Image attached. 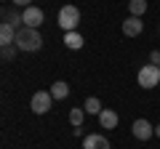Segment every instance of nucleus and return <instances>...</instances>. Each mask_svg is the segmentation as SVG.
Masks as SVG:
<instances>
[{
    "instance_id": "20e7f679",
    "label": "nucleus",
    "mask_w": 160,
    "mask_h": 149,
    "mask_svg": "<svg viewBox=\"0 0 160 149\" xmlns=\"http://www.w3.org/2000/svg\"><path fill=\"white\" fill-rule=\"evenodd\" d=\"M51 104H53L51 91H38L32 96V101H29V109H32L35 115H46L48 109H51Z\"/></svg>"
},
{
    "instance_id": "a211bd4d",
    "label": "nucleus",
    "mask_w": 160,
    "mask_h": 149,
    "mask_svg": "<svg viewBox=\"0 0 160 149\" xmlns=\"http://www.w3.org/2000/svg\"><path fill=\"white\" fill-rule=\"evenodd\" d=\"M149 64L160 67V51H152V53H149Z\"/></svg>"
},
{
    "instance_id": "f03ea898",
    "label": "nucleus",
    "mask_w": 160,
    "mask_h": 149,
    "mask_svg": "<svg viewBox=\"0 0 160 149\" xmlns=\"http://www.w3.org/2000/svg\"><path fill=\"white\" fill-rule=\"evenodd\" d=\"M59 27L64 29V32H75L80 24V8L78 6H62L59 8Z\"/></svg>"
},
{
    "instance_id": "9b49d317",
    "label": "nucleus",
    "mask_w": 160,
    "mask_h": 149,
    "mask_svg": "<svg viewBox=\"0 0 160 149\" xmlns=\"http://www.w3.org/2000/svg\"><path fill=\"white\" fill-rule=\"evenodd\" d=\"M64 46L69 48V51H80L83 48V35L75 29V32H64Z\"/></svg>"
},
{
    "instance_id": "7ed1b4c3",
    "label": "nucleus",
    "mask_w": 160,
    "mask_h": 149,
    "mask_svg": "<svg viewBox=\"0 0 160 149\" xmlns=\"http://www.w3.org/2000/svg\"><path fill=\"white\" fill-rule=\"evenodd\" d=\"M136 80H139V85L142 88H155L160 83V67H155V64H144L142 69H139V74H136Z\"/></svg>"
},
{
    "instance_id": "0eeeda50",
    "label": "nucleus",
    "mask_w": 160,
    "mask_h": 149,
    "mask_svg": "<svg viewBox=\"0 0 160 149\" xmlns=\"http://www.w3.org/2000/svg\"><path fill=\"white\" fill-rule=\"evenodd\" d=\"M142 29H144V22L139 16H128L123 22V35L126 37H136V35H142Z\"/></svg>"
},
{
    "instance_id": "6ab92c4d",
    "label": "nucleus",
    "mask_w": 160,
    "mask_h": 149,
    "mask_svg": "<svg viewBox=\"0 0 160 149\" xmlns=\"http://www.w3.org/2000/svg\"><path fill=\"white\" fill-rule=\"evenodd\" d=\"M11 3L16 8H29V6H32V0H11Z\"/></svg>"
},
{
    "instance_id": "423d86ee",
    "label": "nucleus",
    "mask_w": 160,
    "mask_h": 149,
    "mask_svg": "<svg viewBox=\"0 0 160 149\" xmlns=\"http://www.w3.org/2000/svg\"><path fill=\"white\" fill-rule=\"evenodd\" d=\"M22 19H24V27H32V29H38L40 24L46 22V13L40 11L38 6H29V8H24V11H22Z\"/></svg>"
},
{
    "instance_id": "2eb2a0df",
    "label": "nucleus",
    "mask_w": 160,
    "mask_h": 149,
    "mask_svg": "<svg viewBox=\"0 0 160 149\" xmlns=\"http://www.w3.org/2000/svg\"><path fill=\"white\" fill-rule=\"evenodd\" d=\"M83 109H86V115H102V101H99V99L96 96H91V99H86V107H83Z\"/></svg>"
},
{
    "instance_id": "aec40b11",
    "label": "nucleus",
    "mask_w": 160,
    "mask_h": 149,
    "mask_svg": "<svg viewBox=\"0 0 160 149\" xmlns=\"http://www.w3.org/2000/svg\"><path fill=\"white\" fill-rule=\"evenodd\" d=\"M155 136H158V138H160V125H155Z\"/></svg>"
},
{
    "instance_id": "9d476101",
    "label": "nucleus",
    "mask_w": 160,
    "mask_h": 149,
    "mask_svg": "<svg viewBox=\"0 0 160 149\" xmlns=\"http://www.w3.org/2000/svg\"><path fill=\"white\" fill-rule=\"evenodd\" d=\"M99 125L107 128V131L118 128V112H115V109H102V115H99Z\"/></svg>"
},
{
    "instance_id": "1a4fd4ad",
    "label": "nucleus",
    "mask_w": 160,
    "mask_h": 149,
    "mask_svg": "<svg viewBox=\"0 0 160 149\" xmlns=\"http://www.w3.org/2000/svg\"><path fill=\"white\" fill-rule=\"evenodd\" d=\"M16 32L19 29L13 27V24L3 22L0 24V43H3V46H13V43H16Z\"/></svg>"
},
{
    "instance_id": "f8f14e48",
    "label": "nucleus",
    "mask_w": 160,
    "mask_h": 149,
    "mask_svg": "<svg viewBox=\"0 0 160 149\" xmlns=\"http://www.w3.org/2000/svg\"><path fill=\"white\" fill-rule=\"evenodd\" d=\"M3 19H6L8 24H13L16 29H22V27H24V19H22V13H19V11H13V8H6V11H3Z\"/></svg>"
},
{
    "instance_id": "dca6fc26",
    "label": "nucleus",
    "mask_w": 160,
    "mask_h": 149,
    "mask_svg": "<svg viewBox=\"0 0 160 149\" xmlns=\"http://www.w3.org/2000/svg\"><path fill=\"white\" fill-rule=\"evenodd\" d=\"M83 120H86V109H80V107L69 109V123H72L75 128H83Z\"/></svg>"
},
{
    "instance_id": "f257e3e1",
    "label": "nucleus",
    "mask_w": 160,
    "mask_h": 149,
    "mask_svg": "<svg viewBox=\"0 0 160 149\" xmlns=\"http://www.w3.org/2000/svg\"><path fill=\"white\" fill-rule=\"evenodd\" d=\"M13 46H16L19 51L32 53V51H40V48H43V37H40L38 29H32V27H22V29L16 32V43H13Z\"/></svg>"
},
{
    "instance_id": "ddd939ff",
    "label": "nucleus",
    "mask_w": 160,
    "mask_h": 149,
    "mask_svg": "<svg viewBox=\"0 0 160 149\" xmlns=\"http://www.w3.org/2000/svg\"><path fill=\"white\" fill-rule=\"evenodd\" d=\"M51 96L59 99V101H62V99H67V96H69V85H67L64 80H56V83L51 85Z\"/></svg>"
},
{
    "instance_id": "6e6552de",
    "label": "nucleus",
    "mask_w": 160,
    "mask_h": 149,
    "mask_svg": "<svg viewBox=\"0 0 160 149\" xmlns=\"http://www.w3.org/2000/svg\"><path fill=\"white\" fill-rule=\"evenodd\" d=\"M83 149H109V141L102 133H91V136L83 138Z\"/></svg>"
},
{
    "instance_id": "39448f33",
    "label": "nucleus",
    "mask_w": 160,
    "mask_h": 149,
    "mask_svg": "<svg viewBox=\"0 0 160 149\" xmlns=\"http://www.w3.org/2000/svg\"><path fill=\"white\" fill-rule=\"evenodd\" d=\"M131 133L139 138V141H149V138L155 136V125H149V120L139 117V120H133V125H131Z\"/></svg>"
},
{
    "instance_id": "4468645a",
    "label": "nucleus",
    "mask_w": 160,
    "mask_h": 149,
    "mask_svg": "<svg viewBox=\"0 0 160 149\" xmlns=\"http://www.w3.org/2000/svg\"><path fill=\"white\" fill-rule=\"evenodd\" d=\"M144 11H147V0H131V3H128V13H131V16L142 19Z\"/></svg>"
},
{
    "instance_id": "f3484780",
    "label": "nucleus",
    "mask_w": 160,
    "mask_h": 149,
    "mask_svg": "<svg viewBox=\"0 0 160 149\" xmlns=\"http://www.w3.org/2000/svg\"><path fill=\"white\" fill-rule=\"evenodd\" d=\"M13 53H16L13 46H3V59H13Z\"/></svg>"
}]
</instances>
